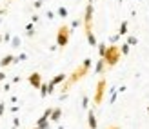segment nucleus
Returning a JSON list of instances; mask_svg holds the SVG:
<instances>
[{
  "label": "nucleus",
  "mask_w": 149,
  "mask_h": 129,
  "mask_svg": "<svg viewBox=\"0 0 149 129\" xmlns=\"http://www.w3.org/2000/svg\"><path fill=\"white\" fill-rule=\"evenodd\" d=\"M91 66H93V62H91V58H86L84 62H82L77 69H74L69 77H68V80L64 82V87H62V93H65V91H68L73 84H77V82L80 80V78H84L86 75L89 73V69H91Z\"/></svg>",
  "instance_id": "nucleus-1"
},
{
  "label": "nucleus",
  "mask_w": 149,
  "mask_h": 129,
  "mask_svg": "<svg viewBox=\"0 0 149 129\" xmlns=\"http://www.w3.org/2000/svg\"><path fill=\"white\" fill-rule=\"evenodd\" d=\"M120 56H122L120 47H118V45H115V44H111V45H107L106 55H104L102 58H104V62H106L107 67H115L118 62H120Z\"/></svg>",
  "instance_id": "nucleus-2"
},
{
  "label": "nucleus",
  "mask_w": 149,
  "mask_h": 129,
  "mask_svg": "<svg viewBox=\"0 0 149 129\" xmlns=\"http://www.w3.org/2000/svg\"><path fill=\"white\" fill-rule=\"evenodd\" d=\"M69 38H71V27L62 24L56 31V45L58 47H65V45L69 44Z\"/></svg>",
  "instance_id": "nucleus-3"
},
{
  "label": "nucleus",
  "mask_w": 149,
  "mask_h": 129,
  "mask_svg": "<svg viewBox=\"0 0 149 129\" xmlns=\"http://www.w3.org/2000/svg\"><path fill=\"white\" fill-rule=\"evenodd\" d=\"M106 89H107V82L106 78H100L96 82V87H95V95H93V102L95 105H100L104 100V95H106Z\"/></svg>",
  "instance_id": "nucleus-4"
},
{
  "label": "nucleus",
  "mask_w": 149,
  "mask_h": 129,
  "mask_svg": "<svg viewBox=\"0 0 149 129\" xmlns=\"http://www.w3.org/2000/svg\"><path fill=\"white\" fill-rule=\"evenodd\" d=\"M93 13H95L93 0H89V4L86 6L84 18H82V26H84V29H86V31H89V29H93Z\"/></svg>",
  "instance_id": "nucleus-5"
},
{
  "label": "nucleus",
  "mask_w": 149,
  "mask_h": 129,
  "mask_svg": "<svg viewBox=\"0 0 149 129\" xmlns=\"http://www.w3.org/2000/svg\"><path fill=\"white\" fill-rule=\"evenodd\" d=\"M27 80H29V84H31V87H35V89H40V86L44 84V82H42V77H40V73H36V71L29 75Z\"/></svg>",
  "instance_id": "nucleus-6"
},
{
  "label": "nucleus",
  "mask_w": 149,
  "mask_h": 129,
  "mask_svg": "<svg viewBox=\"0 0 149 129\" xmlns=\"http://www.w3.org/2000/svg\"><path fill=\"white\" fill-rule=\"evenodd\" d=\"M87 124H89V129H96V126H98L93 109H89V111H87Z\"/></svg>",
  "instance_id": "nucleus-7"
},
{
  "label": "nucleus",
  "mask_w": 149,
  "mask_h": 129,
  "mask_svg": "<svg viewBox=\"0 0 149 129\" xmlns=\"http://www.w3.org/2000/svg\"><path fill=\"white\" fill-rule=\"evenodd\" d=\"M65 80H68V75H65V73H58L56 77H53V78H51L49 82H51L53 86H58V84H64Z\"/></svg>",
  "instance_id": "nucleus-8"
},
{
  "label": "nucleus",
  "mask_w": 149,
  "mask_h": 129,
  "mask_svg": "<svg viewBox=\"0 0 149 129\" xmlns=\"http://www.w3.org/2000/svg\"><path fill=\"white\" fill-rule=\"evenodd\" d=\"M15 58H17V56H13V55H6V56H2V58H0V67H7V66L15 64Z\"/></svg>",
  "instance_id": "nucleus-9"
},
{
  "label": "nucleus",
  "mask_w": 149,
  "mask_h": 129,
  "mask_svg": "<svg viewBox=\"0 0 149 129\" xmlns=\"http://www.w3.org/2000/svg\"><path fill=\"white\" fill-rule=\"evenodd\" d=\"M60 118H62V109L55 107L53 113H51V116H49V122H60Z\"/></svg>",
  "instance_id": "nucleus-10"
},
{
  "label": "nucleus",
  "mask_w": 149,
  "mask_h": 129,
  "mask_svg": "<svg viewBox=\"0 0 149 129\" xmlns=\"http://www.w3.org/2000/svg\"><path fill=\"white\" fill-rule=\"evenodd\" d=\"M36 127H38V129H49V118L40 116L38 120H36Z\"/></svg>",
  "instance_id": "nucleus-11"
},
{
  "label": "nucleus",
  "mask_w": 149,
  "mask_h": 129,
  "mask_svg": "<svg viewBox=\"0 0 149 129\" xmlns=\"http://www.w3.org/2000/svg\"><path fill=\"white\" fill-rule=\"evenodd\" d=\"M106 69H107V66H106V62H104V58H100L98 62H96V66H95V73L100 75V73H104Z\"/></svg>",
  "instance_id": "nucleus-12"
},
{
  "label": "nucleus",
  "mask_w": 149,
  "mask_h": 129,
  "mask_svg": "<svg viewBox=\"0 0 149 129\" xmlns=\"http://www.w3.org/2000/svg\"><path fill=\"white\" fill-rule=\"evenodd\" d=\"M86 36H87V42H89V45H98V42H96V36H95V33H93V29H89V31H86Z\"/></svg>",
  "instance_id": "nucleus-13"
},
{
  "label": "nucleus",
  "mask_w": 149,
  "mask_h": 129,
  "mask_svg": "<svg viewBox=\"0 0 149 129\" xmlns=\"http://www.w3.org/2000/svg\"><path fill=\"white\" fill-rule=\"evenodd\" d=\"M127 27H129V24H127V20H124L122 24H120V27H118V35H120V36H124V35H127Z\"/></svg>",
  "instance_id": "nucleus-14"
},
{
  "label": "nucleus",
  "mask_w": 149,
  "mask_h": 129,
  "mask_svg": "<svg viewBox=\"0 0 149 129\" xmlns=\"http://www.w3.org/2000/svg\"><path fill=\"white\" fill-rule=\"evenodd\" d=\"M47 95H49V82H47V84L44 82V84L40 86V96H42V98H46Z\"/></svg>",
  "instance_id": "nucleus-15"
},
{
  "label": "nucleus",
  "mask_w": 149,
  "mask_h": 129,
  "mask_svg": "<svg viewBox=\"0 0 149 129\" xmlns=\"http://www.w3.org/2000/svg\"><path fill=\"white\" fill-rule=\"evenodd\" d=\"M56 15H58L60 18H65V17H68V9H65L64 6H62V7H58V9H56Z\"/></svg>",
  "instance_id": "nucleus-16"
},
{
  "label": "nucleus",
  "mask_w": 149,
  "mask_h": 129,
  "mask_svg": "<svg viewBox=\"0 0 149 129\" xmlns=\"http://www.w3.org/2000/svg\"><path fill=\"white\" fill-rule=\"evenodd\" d=\"M120 51H122V55H129V51H131V45L125 42V44H122L120 45Z\"/></svg>",
  "instance_id": "nucleus-17"
},
{
  "label": "nucleus",
  "mask_w": 149,
  "mask_h": 129,
  "mask_svg": "<svg viewBox=\"0 0 149 129\" xmlns=\"http://www.w3.org/2000/svg\"><path fill=\"white\" fill-rule=\"evenodd\" d=\"M106 49H107V44H104V42H100L98 44V53H100V58L106 55Z\"/></svg>",
  "instance_id": "nucleus-18"
},
{
  "label": "nucleus",
  "mask_w": 149,
  "mask_h": 129,
  "mask_svg": "<svg viewBox=\"0 0 149 129\" xmlns=\"http://www.w3.org/2000/svg\"><path fill=\"white\" fill-rule=\"evenodd\" d=\"M125 42H127L129 45H136L138 44V38H136V36H133V35H129L127 38H125Z\"/></svg>",
  "instance_id": "nucleus-19"
},
{
  "label": "nucleus",
  "mask_w": 149,
  "mask_h": 129,
  "mask_svg": "<svg viewBox=\"0 0 149 129\" xmlns=\"http://www.w3.org/2000/svg\"><path fill=\"white\" fill-rule=\"evenodd\" d=\"M89 96H82V109H89Z\"/></svg>",
  "instance_id": "nucleus-20"
},
{
  "label": "nucleus",
  "mask_w": 149,
  "mask_h": 129,
  "mask_svg": "<svg viewBox=\"0 0 149 129\" xmlns=\"http://www.w3.org/2000/svg\"><path fill=\"white\" fill-rule=\"evenodd\" d=\"M116 95H118V93H116V89H115V87H111V98H109V102H111V104L116 100Z\"/></svg>",
  "instance_id": "nucleus-21"
},
{
  "label": "nucleus",
  "mask_w": 149,
  "mask_h": 129,
  "mask_svg": "<svg viewBox=\"0 0 149 129\" xmlns=\"http://www.w3.org/2000/svg\"><path fill=\"white\" fill-rule=\"evenodd\" d=\"M11 45H13V47H18V45H20V38H18V36H13V38H11Z\"/></svg>",
  "instance_id": "nucleus-22"
},
{
  "label": "nucleus",
  "mask_w": 149,
  "mask_h": 129,
  "mask_svg": "<svg viewBox=\"0 0 149 129\" xmlns=\"http://www.w3.org/2000/svg\"><path fill=\"white\" fill-rule=\"evenodd\" d=\"M26 58H27L26 53H20V55H18L17 58H15V62H22V60H26Z\"/></svg>",
  "instance_id": "nucleus-23"
},
{
  "label": "nucleus",
  "mask_w": 149,
  "mask_h": 129,
  "mask_svg": "<svg viewBox=\"0 0 149 129\" xmlns=\"http://www.w3.org/2000/svg\"><path fill=\"white\" fill-rule=\"evenodd\" d=\"M4 113H6V104H4V102H0V116H2Z\"/></svg>",
  "instance_id": "nucleus-24"
},
{
  "label": "nucleus",
  "mask_w": 149,
  "mask_h": 129,
  "mask_svg": "<svg viewBox=\"0 0 149 129\" xmlns=\"http://www.w3.org/2000/svg\"><path fill=\"white\" fill-rule=\"evenodd\" d=\"M2 89L4 91H9L11 89V84H7V82H6V84H2Z\"/></svg>",
  "instance_id": "nucleus-25"
},
{
  "label": "nucleus",
  "mask_w": 149,
  "mask_h": 129,
  "mask_svg": "<svg viewBox=\"0 0 149 129\" xmlns=\"http://www.w3.org/2000/svg\"><path fill=\"white\" fill-rule=\"evenodd\" d=\"M20 126V120L18 118H13V127H18Z\"/></svg>",
  "instance_id": "nucleus-26"
},
{
  "label": "nucleus",
  "mask_w": 149,
  "mask_h": 129,
  "mask_svg": "<svg viewBox=\"0 0 149 129\" xmlns=\"http://www.w3.org/2000/svg\"><path fill=\"white\" fill-rule=\"evenodd\" d=\"M33 6H35V7H36V9H38V7H42V0H36V2H35V4H33Z\"/></svg>",
  "instance_id": "nucleus-27"
},
{
  "label": "nucleus",
  "mask_w": 149,
  "mask_h": 129,
  "mask_svg": "<svg viewBox=\"0 0 149 129\" xmlns=\"http://www.w3.org/2000/svg\"><path fill=\"white\" fill-rule=\"evenodd\" d=\"M4 80H6V73H2V71H0V84H2Z\"/></svg>",
  "instance_id": "nucleus-28"
},
{
  "label": "nucleus",
  "mask_w": 149,
  "mask_h": 129,
  "mask_svg": "<svg viewBox=\"0 0 149 129\" xmlns=\"http://www.w3.org/2000/svg\"><path fill=\"white\" fill-rule=\"evenodd\" d=\"M80 24H82V22H80V20H74V22H73V26H71V27H78Z\"/></svg>",
  "instance_id": "nucleus-29"
},
{
  "label": "nucleus",
  "mask_w": 149,
  "mask_h": 129,
  "mask_svg": "<svg viewBox=\"0 0 149 129\" xmlns=\"http://www.w3.org/2000/svg\"><path fill=\"white\" fill-rule=\"evenodd\" d=\"M4 40H6V42H9V40H11V35H9V33H6V35H4Z\"/></svg>",
  "instance_id": "nucleus-30"
},
{
  "label": "nucleus",
  "mask_w": 149,
  "mask_h": 129,
  "mask_svg": "<svg viewBox=\"0 0 149 129\" xmlns=\"http://www.w3.org/2000/svg\"><path fill=\"white\" fill-rule=\"evenodd\" d=\"M47 18H55V13L53 11H47Z\"/></svg>",
  "instance_id": "nucleus-31"
},
{
  "label": "nucleus",
  "mask_w": 149,
  "mask_h": 129,
  "mask_svg": "<svg viewBox=\"0 0 149 129\" xmlns=\"http://www.w3.org/2000/svg\"><path fill=\"white\" fill-rule=\"evenodd\" d=\"M107 129H118V126H111V127H107Z\"/></svg>",
  "instance_id": "nucleus-32"
},
{
  "label": "nucleus",
  "mask_w": 149,
  "mask_h": 129,
  "mask_svg": "<svg viewBox=\"0 0 149 129\" xmlns=\"http://www.w3.org/2000/svg\"><path fill=\"white\" fill-rule=\"evenodd\" d=\"M2 40H4V36H2V35H0V44H2Z\"/></svg>",
  "instance_id": "nucleus-33"
},
{
  "label": "nucleus",
  "mask_w": 149,
  "mask_h": 129,
  "mask_svg": "<svg viewBox=\"0 0 149 129\" xmlns=\"http://www.w3.org/2000/svg\"><path fill=\"white\" fill-rule=\"evenodd\" d=\"M58 129H65V127H64V126H58Z\"/></svg>",
  "instance_id": "nucleus-34"
},
{
  "label": "nucleus",
  "mask_w": 149,
  "mask_h": 129,
  "mask_svg": "<svg viewBox=\"0 0 149 129\" xmlns=\"http://www.w3.org/2000/svg\"><path fill=\"white\" fill-rule=\"evenodd\" d=\"M147 113H149V105H147Z\"/></svg>",
  "instance_id": "nucleus-35"
},
{
  "label": "nucleus",
  "mask_w": 149,
  "mask_h": 129,
  "mask_svg": "<svg viewBox=\"0 0 149 129\" xmlns=\"http://www.w3.org/2000/svg\"><path fill=\"white\" fill-rule=\"evenodd\" d=\"M11 129H18V127H11Z\"/></svg>",
  "instance_id": "nucleus-36"
},
{
  "label": "nucleus",
  "mask_w": 149,
  "mask_h": 129,
  "mask_svg": "<svg viewBox=\"0 0 149 129\" xmlns=\"http://www.w3.org/2000/svg\"><path fill=\"white\" fill-rule=\"evenodd\" d=\"M33 129H38V127H36V126H35V127H33Z\"/></svg>",
  "instance_id": "nucleus-37"
},
{
  "label": "nucleus",
  "mask_w": 149,
  "mask_h": 129,
  "mask_svg": "<svg viewBox=\"0 0 149 129\" xmlns=\"http://www.w3.org/2000/svg\"><path fill=\"white\" fill-rule=\"evenodd\" d=\"M0 71H2V67H0Z\"/></svg>",
  "instance_id": "nucleus-38"
}]
</instances>
